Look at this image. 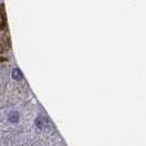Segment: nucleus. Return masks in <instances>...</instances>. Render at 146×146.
<instances>
[{
	"instance_id": "f257e3e1",
	"label": "nucleus",
	"mask_w": 146,
	"mask_h": 146,
	"mask_svg": "<svg viewBox=\"0 0 146 146\" xmlns=\"http://www.w3.org/2000/svg\"><path fill=\"white\" fill-rule=\"evenodd\" d=\"M12 78H13L15 80H21L22 78H23V75H22L21 70H20L19 68L12 69Z\"/></svg>"
},
{
	"instance_id": "f03ea898",
	"label": "nucleus",
	"mask_w": 146,
	"mask_h": 146,
	"mask_svg": "<svg viewBox=\"0 0 146 146\" xmlns=\"http://www.w3.org/2000/svg\"><path fill=\"white\" fill-rule=\"evenodd\" d=\"M8 119H9V121L10 122H18V120H19V113L17 112V111H12V112H10L9 113V115H8Z\"/></svg>"
},
{
	"instance_id": "7ed1b4c3",
	"label": "nucleus",
	"mask_w": 146,
	"mask_h": 146,
	"mask_svg": "<svg viewBox=\"0 0 146 146\" xmlns=\"http://www.w3.org/2000/svg\"><path fill=\"white\" fill-rule=\"evenodd\" d=\"M3 25H5V18H3L2 13L0 12V29L3 28Z\"/></svg>"
}]
</instances>
